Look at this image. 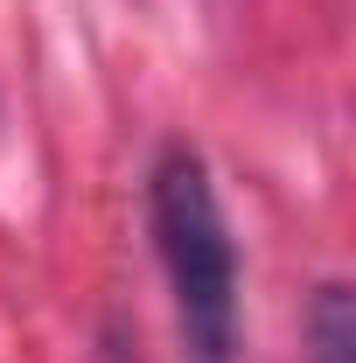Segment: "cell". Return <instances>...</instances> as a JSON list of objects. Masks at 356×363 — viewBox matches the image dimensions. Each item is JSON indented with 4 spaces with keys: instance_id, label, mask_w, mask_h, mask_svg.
Instances as JSON below:
<instances>
[{
    "instance_id": "2",
    "label": "cell",
    "mask_w": 356,
    "mask_h": 363,
    "mask_svg": "<svg viewBox=\"0 0 356 363\" xmlns=\"http://www.w3.org/2000/svg\"><path fill=\"white\" fill-rule=\"evenodd\" d=\"M308 335H314V363H356V294L350 286H321Z\"/></svg>"
},
{
    "instance_id": "1",
    "label": "cell",
    "mask_w": 356,
    "mask_h": 363,
    "mask_svg": "<svg viewBox=\"0 0 356 363\" xmlns=\"http://www.w3.org/2000/svg\"><path fill=\"white\" fill-rule=\"evenodd\" d=\"M154 238H161V266H168L175 315L196 363H230V350H238V252L223 230L210 168L189 147H168L154 168Z\"/></svg>"
}]
</instances>
